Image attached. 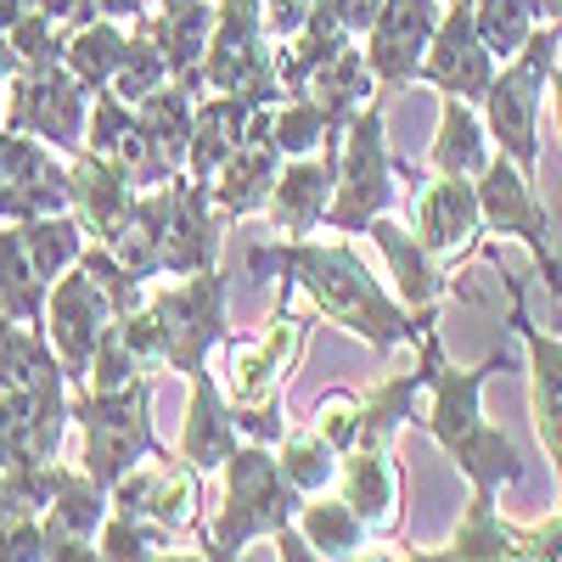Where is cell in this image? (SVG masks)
<instances>
[{
	"instance_id": "cell-1",
	"label": "cell",
	"mask_w": 562,
	"mask_h": 562,
	"mask_svg": "<svg viewBox=\"0 0 562 562\" xmlns=\"http://www.w3.org/2000/svg\"><path fill=\"white\" fill-rule=\"evenodd\" d=\"M254 276H281L288 288H299L315 315H326L333 326H344L349 338H360L371 355H394V349H416L422 333H434L439 315L434 310H411L400 304V293L383 276H371V265L360 259L355 237L333 231V237H276L265 248L248 254Z\"/></svg>"
},
{
	"instance_id": "cell-2",
	"label": "cell",
	"mask_w": 562,
	"mask_h": 562,
	"mask_svg": "<svg viewBox=\"0 0 562 562\" xmlns=\"http://www.w3.org/2000/svg\"><path fill=\"white\" fill-rule=\"evenodd\" d=\"M416 360H422V371H428V389H422L428 394V416H422V428H428V439L445 450V461L484 495H501L512 484H524L518 445L484 416V389L495 383L506 355L495 349L479 366H456L439 344V326H434V333H422Z\"/></svg>"
},
{
	"instance_id": "cell-3",
	"label": "cell",
	"mask_w": 562,
	"mask_h": 562,
	"mask_svg": "<svg viewBox=\"0 0 562 562\" xmlns=\"http://www.w3.org/2000/svg\"><path fill=\"white\" fill-rule=\"evenodd\" d=\"M119 326L147 366L192 378L231 338V281L220 265L198 276H158V288H147V304L119 315Z\"/></svg>"
},
{
	"instance_id": "cell-4",
	"label": "cell",
	"mask_w": 562,
	"mask_h": 562,
	"mask_svg": "<svg viewBox=\"0 0 562 562\" xmlns=\"http://www.w3.org/2000/svg\"><path fill=\"white\" fill-rule=\"evenodd\" d=\"M225 490H220V512L214 524L198 535V557H243L254 540H276L281 529H293L299 518V490L288 484L276 461V445L243 439L237 450L225 456Z\"/></svg>"
},
{
	"instance_id": "cell-5",
	"label": "cell",
	"mask_w": 562,
	"mask_h": 562,
	"mask_svg": "<svg viewBox=\"0 0 562 562\" xmlns=\"http://www.w3.org/2000/svg\"><path fill=\"white\" fill-rule=\"evenodd\" d=\"M422 169L405 164L389 147V102L378 97L371 108H360L344 130L338 147V180H333V203H326V231L344 237H366V225L378 214H394L405 203V186Z\"/></svg>"
},
{
	"instance_id": "cell-6",
	"label": "cell",
	"mask_w": 562,
	"mask_h": 562,
	"mask_svg": "<svg viewBox=\"0 0 562 562\" xmlns=\"http://www.w3.org/2000/svg\"><path fill=\"white\" fill-rule=\"evenodd\" d=\"M562 57V23H540L529 34V45L518 57H506L484 90V124L495 153H506L529 180L540 175V113H546V90H551V68Z\"/></svg>"
},
{
	"instance_id": "cell-7",
	"label": "cell",
	"mask_w": 562,
	"mask_h": 562,
	"mask_svg": "<svg viewBox=\"0 0 562 562\" xmlns=\"http://www.w3.org/2000/svg\"><path fill=\"white\" fill-rule=\"evenodd\" d=\"M74 422L85 434L79 467L102 490H113L130 467H140L147 456L169 450L153 434V378H135L124 389H74Z\"/></svg>"
},
{
	"instance_id": "cell-8",
	"label": "cell",
	"mask_w": 562,
	"mask_h": 562,
	"mask_svg": "<svg viewBox=\"0 0 562 562\" xmlns=\"http://www.w3.org/2000/svg\"><path fill=\"white\" fill-rule=\"evenodd\" d=\"M203 90H220V97H248L259 108H276L288 97L281 85V45L265 29L259 0H220V18L209 34V52L198 63Z\"/></svg>"
},
{
	"instance_id": "cell-9",
	"label": "cell",
	"mask_w": 562,
	"mask_h": 562,
	"mask_svg": "<svg viewBox=\"0 0 562 562\" xmlns=\"http://www.w3.org/2000/svg\"><path fill=\"white\" fill-rule=\"evenodd\" d=\"M140 214H147L153 237H158V270L164 276H198V270L220 265L231 220L214 209L209 186L192 169H175L164 186L140 192Z\"/></svg>"
},
{
	"instance_id": "cell-10",
	"label": "cell",
	"mask_w": 562,
	"mask_h": 562,
	"mask_svg": "<svg viewBox=\"0 0 562 562\" xmlns=\"http://www.w3.org/2000/svg\"><path fill=\"white\" fill-rule=\"evenodd\" d=\"M299 288L281 281V299L270 310V321L259 326L254 338H237L231 333L220 344L225 355V371H220V389L231 394V405H265V400H281V389L293 383V371L304 360V344H310V315H299Z\"/></svg>"
},
{
	"instance_id": "cell-11",
	"label": "cell",
	"mask_w": 562,
	"mask_h": 562,
	"mask_svg": "<svg viewBox=\"0 0 562 562\" xmlns=\"http://www.w3.org/2000/svg\"><path fill=\"white\" fill-rule=\"evenodd\" d=\"M85 119H90V90L74 79V68L63 57H40V63H23L12 79H7V119L45 147H57L63 158L85 153Z\"/></svg>"
},
{
	"instance_id": "cell-12",
	"label": "cell",
	"mask_w": 562,
	"mask_h": 562,
	"mask_svg": "<svg viewBox=\"0 0 562 562\" xmlns=\"http://www.w3.org/2000/svg\"><path fill=\"white\" fill-rule=\"evenodd\" d=\"M405 198H411V231H416L422 248H428L445 270L490 254V225H484V203H479V180H467V175H428V169H422Z\"/></svg>"
},
{
	"instance_id": "cell-13",
	"label": "cell",
	"mask_w": 562,
	"mask_h": 562,
	"mask_svg": "<svg viewBox=\"0 0 562 562\" xmlns=\"http://www.w3.org/2000/svg\"><path fill=\"white\" fill-rule=\"evenodd\" d=\"M479 203H484V225L490 237H506V243H524L540 281L562 299V259L551 248V209L540 203V186L512 164L506 153H495L479 175Z\"/></svg>"
},
{
	"instance_id": "cell-14",
	"label": "cell",
	"mask_w": 562,
	"mask_h": 562,
	"mask_svg": "<svg viewBox=\"0 0 562 562\" xmlns=\"http://www.w3.org/2000/svg\"><path fill=\"white\" fill-rule=\"evenodd\" d=\"M68 422H74V383L63 371L29 389H0V467L57 461Z\"/></svg>"
},
{
	"instance_id": "cell-15",
	"label": "cell",
	"mask_w": 562,
	"mask_h": 562,
	"mask_svg": "<svg viewBox=\"0 0 562 562\" xmlns=\"http://www.w3.org/2000/svg\"><path fill=\"white\" fill-rule=\"evenodd\" d=\"M113 321L119 315H113V304L102 293V281L90 276L85 265H74V270H63L52 281V293H45V338H52V349H57L74 389H85L90 360H97V344H102V333Z\"/></svg>"
},
{
	"instance_id": "cell-16",
	"label": "cell",
	"mask_w": 562,
	"mask_h": 562,
	"mask_svg": "<svg viewBox=\"0 0 562 562\" xmlns=\"http://www.w3.org/2000/svg\"><path fill=\"white\" fill-rule=\"evenodd\" d=\"M506 299H512V333H518L524 349H529V416H535V439L551 461L557 506H562V333L535 326L518 276H506Z\"/></svg>"
},
{
	"instance_id": "cell-17",
	"label": "cell",
	"mask_w": 562,
	"mask_h": 562,
	"mask_svg": "<svg viewBox=\"0 0 562 562\" xmlns=\"http://www.w3.org/2000/svg\"><path fill=\"white\" fill-rule=\"evenodd\" d=\"M490 79H495V52L479 34L473 0H445L439 29L428 40V57H422V68H416V85H434L439 97L484 102Z\"/></svg>"
},
{
	"instance_id": "cell-18",
	"label": "cell",
	"mask_w": 562,
	"mask_h": 562,
	"mask_svg": "<svg viewBox=\"0 0 562 562\" xmlns=\"http://www.w3.org/2000/svg\"><path fill=\"white\" fill-rule=\"evenodd\" d=\"M439 12H445V0H389V7L378 12V23L360 34L383 102H394L405 85H416V68H422V57H428Z\"/></svg>"
},
{
	"instance_id": "cell-19",
	"label": "cell",
	"mask_w": 562,
	"mask_h": 562,
	"mask_svg": "<svg viewBox=\"0 0 562 562\" xmlns=\"http://www.w3.org/2000/svg\"><path fill=\"white\" fill-rule=\"evenodd\" d=\"M85 153H97V158L119 164V169L140 186V192H153V186H164L175 169H186V164H175V158L158 147V140L147 135V124H140L135 102L113 97V90H97V97H90Z\"/></svg>"
},
{
	"instance_id": "cell-20",
	"label": "cell",
	"mask_w": 562,
	"mask_h": 562,
	"mask_svg": "<svg viewBox=\"0 0 562 562\" xmlns=\"http://www.w3.org/2000/svg\"><path fill=\"white\" fill-rule=\"evenodd\" d=\"M108 495L119 506H135L147 518H158L164 529L186 535V529H198V512H203V473L180 450H164V456H147L140 467H130Z\"/></svg>"
},
{
	"instance_id": "cell-21",
	"label": "cell",
	"mask_w": 562,
	"mask_h": 562,
	"mask_svg": "<svg viewBox=\"0 0 562 562\" xmlns=\"http://www.w3.org/2000/svg\"><path fill=\"white\" fill-rule=\"evenodd\" d=\"M108 506L113 495L85 473V467L57 461V484L52 501H45V562H85L97 557V535L108 524Z\"/></svg>"
},
{
	"instance_id": "cell-22",
	"label": "cell",
	"mask_w": 562,
	"mask_h": 562,
	"mask_svg": "<svg viewBox=\"0 0 562 562\" xmlns=\"http://www.w3.org/2000/svg\"><path fill=\"white\" fill-rule=\"evenodd\" d=\"M243 140H270V108H259L248 97H220V90H203L198 113H192V140H186V169L209 186L220 175V164L237 153Z\"/></svg>"
},
{
	"instance_id": "cell-23",
	"label": "cell",
	"mask_w": 562,
	"mask_h": 562,
	"mask_svg": "<svg viewBox=\"0 0 562 562\" xmlns=\"http://www.w3.org/2000/svg\"><path fill=\"white\" fill-rule=\"evenodd\" d=\"M68 209L85 225L90 243H113L140 209V186L97 153H74L68 158Z\"/></svg>"
},
{
	"instance_id": "cell-24",
	"label": "cell",
	"mask_w": 562,
	"mask_h": 562,
	"mask_svg": "<svg viewBox=\"0 0 562 562\" xmlns=\"http://www.w3.org/2000/svg\"><path fill=\"white\" fill-rule=\"evenodd\" d=\"M192 400H186V422H180V456L198 467V473H220L225 456L243 445V422H237V405L220 389V371L203 366L192 371Z\"/></svg>"
},
{
	"instance_id": "cell-25",
	"label": "cell",
	"mask_w": 562,
	"mask_h": 562,
	"mask_svg": "<svg viewBox=\"0 0 562 562\" xmlns=\"http://www.w3.org/2000/svg\"><path fill=\"white\" fill-rule=\"evenodd\" d=\"M366 237L378 243V254L389 259V281H394L400 304L434 310V315H439V304H445V293H450V270H445L428 248H422V237L411 231V220L378 214V220L366 225Z\"/></svg>"
},
{
	"instance_id": "cell-26",
	"label": "cell",
	"mask_w": 562,
	"mask_h": 562,
	"mask_svg": "<svg viewBox=\"0 0 562 562\" xmlns=\"http://www.w3.org/2000/svg\"><path fill=\"white\" fill-rule=\"evenodd\" d=\"M333 180H338V153H304V158H281V180L270 198V225L281 237H315L326 225V203H333Z\"/></svg>"
},
{
	"instance_id": "cell-27",
	"label": "cell",
	"mask_w": 562,
	"mask_h": 562,
	"mask_svg": "<svg viewBox=\"0 0 562 562\" xmlns=\"http://www.w3.org/2000/svg\"><path fill=\"white\" fill-rule=\"evenodd\" d=\"M495 501L501 495L473 490V501H467L461 524L450 529L445 546H416L405 557H422V562H524V524H506Z\"/></svg>"
},
{
	"instance_id": "cell-28",
	"label": "cell",
	"mask_w": 562,
	"mask_h": 562,
	"mask_svg": "<svg viewBox=\"0 0 562 562\" xmlns=\"http://www.w3.org/2000/svg\"><path fill=\"white\" fill-rule=\"evenodd\" d=\"M333 490L360 512L378 540L400 535V461H394V450H344Z\"/></svg>"
},
{
	"instance_id": "cell-29",
	"label": "cell",
	"mask_w": 562,
	"mask_h": 562,
	"mask_svg": "<svg viewBox=\"0 0 562 562\" xmlns=\"http://www.w3.org/2000/svg\"><path fill=\"white\" fill-rule=\"evenodd\" d=\"M276 180H281V153L270 140H243V147L220 164V175L209 180V198L231 225H237V220H254V214L270 209Z\"/></svg>"
},
{
	"instance_id": "cell-30",
	"label": "cell",
	"mask_w": 562,
	"mask_h": 562,
	"mask_svg": "<svg viewBox=\"0 0 562 562\" xmlns=\"http://www.w3.org/2000/svg\"><path fill=\"white\" fill-rule=\"evenodd\" d=\"M214 18H220L214 0H153V12L130 29H140L158 45L169 74H198V63L209 52V34H214Z\"/></svg>"
},
{
	"instance_id": "cell-31",
	"label": "cell",
	"mask_w": 562,
	"mask_h": 562,
	"mask_svg": "<svg viewBox=\"0 0 562 562\" xmlns=\"http://www.w3.org/2000/svg\"><path fill=\"white\" fill-rule=\"evenodd\" d=\"M422 389H428L422 360L394 371V378H383V383L360 389V422H355V445L349 450H394V439L416 422V394Z\"/></svg>"
},
{
	"instance_id": "cell-32",
	"label": "cell",
	"mask_w": 562,
	"mask_h": 562,
	"mask_svg": "<svg viewBox=\"0 0 562 562\" xmlns=\"http://www.w3.org/2000/svg\"><path fill=\"white\" fill-rule=\"evenodd\" d=\"M490 158H495V140H490L484 108L461 102V97H445L439 102L434 147H428V175H467V180H479Z\"/></svg>"
},
{
	"instance_id": "cell-33",
	"label": "cell",
	"mask_w": 562,
	"mask_h": 562,
	"mask_svg": "<svg viewBox=\"0 0 562 562\" xmlns=\"http://www.w3.org/2000/svg\"><path fill=\"white\" fill-rule=\"evenodd\" d=\"M304 90L326 102V113H333V124H338V130H349V119H355L360 108L378 102V79H371L366 45H360V40L338 45V52L310 74V85H304Z\"/></svg>"
},
{
	"instance_id": "cell-34",
	"label": "cell",
	"mask_w": 562,
	"mask_h": 562,
	"mask_svg": "<svg viewBox=\"0 0 562 562\" xmlns=\"http://www.w3.org/2000/svg\"><path fill=\"white\" fill-rule=\"evenodd\" d=\"M299 535L310 540L315 557H360L366 546H378V535L366 529V518L333 490H321V495H304L299 501Z\"/></svg>"
},
{
	"instance_id": "cell-35",
	"label": "cell",
	"mask_w": 562,
	"mask_h": 562,
	"mask_svg": "<svg viewBox=\"0 0 562 562\" xmlns=\"http://www.w3.org/2000/svg\"><path fill=\"white\" fill-rule=\"evenodd\" d=\"M270 147L281 158H304V153H338L344 147V130L333 124L321 97L310 90H293V97H281L270 108Z\"/></svg>"
},
{
	"instance_id": "cell-36",
	"label": "cell",
	"mask_w": 562,
	"mask_h": 562,
	"mask_svg": "<svg viewBox=\"0 0 562 562\" xmlns=\"http://www.w3.org/2000/svg\"><path fill=\"white\" fill-rule=\"evenodd\" d=\"M124 52H130V23H113V18H90V23L63 34V63L74 68V79L90 90V97L113 85Z\"/></svg>"
},
{
	"instance_id": "cell-37",
	"label": "cell",
	"mask_w": 562,
	"mask_h": 562,
	"mask_svg": "<svg viewBox=\"0 0 562 562\" xmlns=\"http://www.w3.org/2000/svg\"><path fill=\"white\" fill-rule=\"evenodd\" d=\"M198 97H203V79H198V74H175L169 85L153 90V97H140V102H135L140 124H147V135L158 140V147H164L175 164H186V140H192Z\"/></svg>"
},
{
	"instance_id": "cell-38",
	"label": "cell",
	"mask_w": 562,
	"mask_h": 562,
	"mask_svg": "<svg viewBox=\"0 0 562 562\" xmlns=\"http://www.w3.org/2000/svg\"><path fill=\"white\" fill-rule=\"evenodd\" d=\"M45 281L40 270L29 265V248H23V231L12 220H0V310L23 326H40L45 333Z\"/></svg>"
},
{
	"instance_id": "cell-39",
	"label": "cell",
	"mask_w": 562,
	"mask_h": 562,
	"mask_svg": "<svg viewBox=\"0 0 562 562\" xmlns=\"http://www.w3.org/2000/svg\"><path fill=\"white\" fill-rule=\"evenodd\" d=\"M23 231V248H29V265L40 270V281L52 288V281L63 276V270H74L79 265V254H85V225L74 220V209H63V214H40V220H23L18 225Z\"/></svg>"
},
{
	"instance_id": "cell-40",
	"label": "cell",
	"mask_w": 562,
	"mask_h": 562,
	"mask_svg": "<svg viewBox=\"0 0 562 562\" xmlns=\"http://www.w3.org/2000/svg\"><path fill=\"white\" fill-rule=\"evenodd\" d=\"M180 551V535L164 529L158 518H147V512H135V506H108V524L97 535V557L108 562H124V557H175Z\"/></svg>"
},
{
	"instance_id": "cell-41",
	"label": "cell",
	"mask_w": 562,
	"mask_h": 562,
	"mask_svg": "<svg viewBox=\"0 0 562 562\" xmlns=\"http://www.w3.org/2000/svg\"><path fill=\"white\" fill-rule=\"evenodd\" d=\"M276 461H281V473H288V484L299 495H321V490L338 484V450L315 428H288L276 439Z\"/></svg>"
},
{
	"instance_id": "cell-42",
	"label": "cell",
	"mask_w": 562,
	"mask_h": 562,
	"mask_svg": "<svg viewBox=\"0 0 562 562\" xmlns=\"http://www.w3.org/2000/svg\"><path fill=\"white\" fill-rule=\"evenodd\" d=\"M473 18H479V34L495 52V63L518 57L529 45V34L540 29V7H535V0H473Z\"/></svg>"
},
{
	"instance_id": "cell-43",
	"label": "cell",
	"mask_w": 562,
	"mask_h": 562,
	"mask_svg": "<svg viewBox=\"0 0 562 562\" xmlns=\"http://www.w3.org/2000/svg\"><path fill=\"white\" fill-rule=\"evenodd\" d=\"M175 74H169V63H164V52L140 34V29H130V52H124V63H119V74H113V97H124V102H140V97H153L158 85H169Z\"/></svg>"
},
{
	"instance_id": "cell-44",
	"label": "cell",
	"mask_w": 562,
	"mask_h": 562,
	"mask_svg": "<svg viewBox=\"0 0 562 562\" xmlns=\"http://www.w3.org/2000/svg\"><path fill=\"white\" fill-rule=\"evenodd\" d=\"M524 562H562V506L540 524H524Z\"/></svg>"
},
{
	"instance_id": "cell-45",
	"label": "cell",
	"mask_w": 562,
	"mask_h": 562,
	"mask_svg": "<svg viewBox=\"0 0 562 562\" xmlns=\"http://www.w3.org/2000/svg\"><path fill=\"white\" fill-rule=\"evenodd\" d=\"M310 7H315V0H259V12H265V29H270V40H293V34L304 29Z\"/></svg>"
},
{
	"instance_id": "cell-46",
	"label": "cell",
	"mask_w": 562,
	"mask_h": 562,
	"mask_svg": "<svg viewBox=\"0 0 562 562\" xmlns=\"http://www.w3.org/2000/svg\"><path fill=\"white\" fill-rule=\"evenodd\" d=\"M321 7L333 12V18H338V23H344V29L355 34V40H360V34H366L371 23H378V12L389 7V0H321Z\"/></svg>"
},
{
	"instance_id": "cell-47",
	"label": "cell",
	"mask_w": 562,
	"mask_h": 562,
	"mask_svg": "<svg viewBox=\"0 0 562 562\" xmlns=\"http://www.w3.org/2000/svg\"><path fill=\"white\" fill-rule=\"evenodd\" d=\"M97 12L113 18V23H140L153 12V0H97Z\"/></svg>"
},
{
	"instance_id": "cell-48",
	"label": "cell",
	"mask_w": 562,
	"mask_h": 562,
	"mask_svg": "<svg viewBox=\"0 0 562 562\" xmlns=\"http://www.w3.org/2000/svg\"><path fill=\"white\" fill-rule=\"evenodd\" d=\"M23 63H18V52H12V40L0 34V119H7V79L18 74Z\"/></svg>"
},
{
	"instance_id": "cell-49",
	"label": "cell",
	"mask_w": 562,
	"mask_h": 562,
	"mask_svg": "<svg viewBox=\"0 0 562 562\" xmlns=\"http://www.w3.org/2000/svg\"><path fill=\"white\" fill-rule=\"evenodd\" d=\"M45 7V0H0V34H7L12 23H23L29 12H40Z\"/></svg>"
},
{
	"instance_id": "cell-50",
	"label": "cell",
	"mask_w": 562,
	"mask_h": 562,
	"mask_svg": "<svg viewBox=\"0 0 562 562\" xmlns=\"http://www.w3.org/2000/svg\"><path fill=\"white\" fill-rule=\"evenodd\" d=\"M546 102H551V119H557V140H562V63L551 68V90H546Z\"/></svg>"
},
{
	"instance_id": "cell-51",
	"label": "cell",
	"mask_w": 562,
	"mask_h": 562,
	"mask_svg": "<svg viewBox=\"0 0 562 562\" xmlns=\"http://www.w3.org/2000/svg\"><path fill=\"white\" fill-rule=\"evenodd\" d=\"M540 7V23H562V0H535Z\"/></svg>"
}]
</instances>
